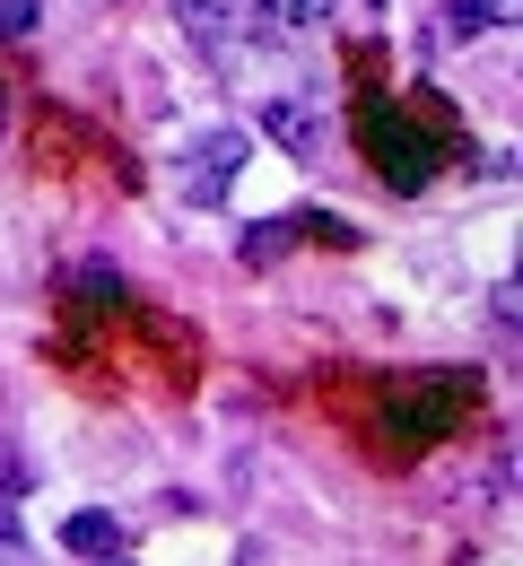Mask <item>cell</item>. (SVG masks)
Returning <instances> with one entry per match:
<instances>
[{
  "mask_svg": "<svg viewBox=\"0 0 523 566\" xmlns=\"http://www.w3.org/2000/svg\"><path fill=\"white\" fill-rule=\"evenodd\" d=\"M262 123H271V132H280V148H289V157H314V114H305V105H262Z\"/></svg>",
  "mask_w": 523,
  "mask_h": 566,
  "instance_id": "cell-6",
  "label": "cell"
},
{
  "mask_svg": "<svg viewBox=\"0 0 523 566\" xmlns=\"http://www.w3.org/2000/svg\"><path fill=\"white\" fill-rule=\"evenodd\" d=\"M175 18H184L201 44H236V35H253V27L271 18V0H175Z\"/></svg>",
  "mask_w": 523,
  "mask_h": 566,
  "instance_id": "cell-4",
  "label": "cell"
},
{
  "mask_svg": "<svg viewBox=\"0 0 523 566\" xmlns=\"http://www.w3.org/2000/svg\"><path fill=\"white\" fill-rule=\"evenodd\" d=\"M289 244H297V227H253V235H244V244H236V253H244V262H253V271H262V262H280V253H289Z\"/></svg>",
  "mask_w": 523,
  "mask_h": 566,
  "instance_id": "cell-8",
  "label": "cell"
},
{
  "mask_svg": "<svg viewBox=\"0 0 523 566\" xmlns=\"http://www.w3.org/2000/svg\"><path fill=\"white\" fill-rule=\"evenodd\" d=\"M471 401H480V375H419V384H401L393 392V444L401 453L437 444L453 419H471Z\"/></svg>",
  "mask_w": 523,
  "mask_h": 566,
  "instance_id": "cell-1",
  "label": "cell"
},
{
  "mask_svg": "<svg viewBox=\"0 0 523 566\" xmlns=\"http://www.w3.org/2000/svg\"><path fill=\"white\" fill-rule=\"evenodd\" d=\"M0 558H27V523H18L9 496H0Z\"/></svg>",
  "mask_w": 523,
  "mask_h": 566,
  "instance_id": "cell-11",
  "label": "cell"
},
{
  "mask_svg": "<svg viewBox=\"0 0 523 566\" xmlns=\"http://www.w3.org/2000/svg\"><path fill=\"white\" fill-rule=\"evenodd\" d=\"M35 18H44V0H0V44L35 35Z\"/></svg>",
  "mask_w": 523,
  "mask_h": 566,
  "instance_id": "cell-9",
  "label": "cell"
},
{
  "mask_svg": "<svg viewBox=\"0 0 523 566\" xmlns=\"http://www.w3.org/2000/svg\"><path fill=\"white\" fill-rule=\"evenodd\" d=\"M515 0H453L446 9V35H480V27H506Z\"/></svg>",
  "mask_w": 523,
  "mask_h": 566,
  "instance_id": "cell-7",
  "label": "cell"
},
{
  "mask_svg": "<svg viewBox=\"0 0 523 566\" xmlns=\"http://www.w3.org/2000/svg\"><path fill=\"white\" fill-rule=\"evenodd\" d=\"M62 549H71V558H123V549H132V532H123V514L79 505L71 523H62Z\"/></svg>",
  "mask_w": 523,
  "mask_h": 566,
  "instance_id": "cell-5",
  "label": "cell"
},
{
  "mask_svg": "<svg viewBox=\"0 0 523 566\" xmlns=\"http://www.w3.org/2000/svg\"><path fill=\"white\" fill-rule=\"evenodd\" d=\"M244 157H253V140H244L236 123L201 132V140H184V157H175V184H184V201H192V210H219L227 184L244 175Z\"/></svg>",
  "mask_w": 523,
  "mask_h": 566,
  "instance_id": "cell-3",
  "label": "cell"
},
{
  "mask_svg": "<svg viewBox=\"0 0 523 566\" xmlns=\"http://www.w3.org/2000/svg\"><path fill=\"white\" fill-rule=\"evenodd\" d=\"M358 140H367L375 175H384V184H401V192H419V184L437 175V148L419 140V123H410V114H393V96H367V105H358Z\"/></svg>",
  "mask_w": 523,
  "mask_h": 566,
  "instance_id": "cell-2",
  "label": "cell"
},
{
  "mask_svg": "<svg viewBox=\"0 0 523 566\" xmlns=\"http://www.w3.org/2000/svg\"><path fill=\"white\" fill-rule=\"evenodd\" d=\"M271 18H289V27H323L332 0H271Z\"/></svg>",
  "mask_w": 523,
  "mask_h": 566,
  "instance_id": "cell-10",
  "label": "cell"
},
{
  "mask_svg": "<svg viewBox=\"0 0 523 566\" xmlns=\"http://www.w3.org/2000/svg\"><path fill=\"white\" fill-rule=\"evenodd\" d=\"M0 132H9V87H0Z\"/></svg>",
  "mask_w": 523,
  "mask_h": 566,
  "instance_id": "cell-12",
  "label": "cell"
}]
</instances>
